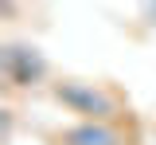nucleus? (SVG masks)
<instances>
[{"mask_svg": "<svg viewBox=\"0 0 156 145\" xmlns=\"http://www.w3.org/2000/svg\"><path fill=\"white\" fill-rule=\"evenodd\" d=\"M55 145H129L125 141V129L117 122H105V118H78L74 125L58 129Z\"/></svg>", "mask_w": 156, "mask_h": 145, "instance_id": "obj_3", "label": "nucleus"}, {"mask_svg": "<svg viewBox=\"0 0 156 145\" xmlns=\"http://www.w3.org/2000/svg\"><path fill=\"white\" fill-rule=\"evenodd\" d=\"M47 59L35 43H4L0 47V75L8 90H31L47 79Z\"/></svg>", "mask_w": 156, "mask_h": 145, "instance_id": "obj_2", "label": "nucleus"}, {"mask_svg": "<svg viewBox=\"0 0 156 145\" xmlns=\"http://www.w3.org/2000/svg\"><path fill=\"white\" fill-rule=\"evenodd\" d=\"M51 94H55L58 106H66L78 118H105V122H117L121 114V102H117L113 90L98 83H82V79H58L51 83Z\"/></svg>", "mask_w": 156, "mask_h": 145, "instance_id": "obj_1", "label": "nucleus"}]
</instances>
